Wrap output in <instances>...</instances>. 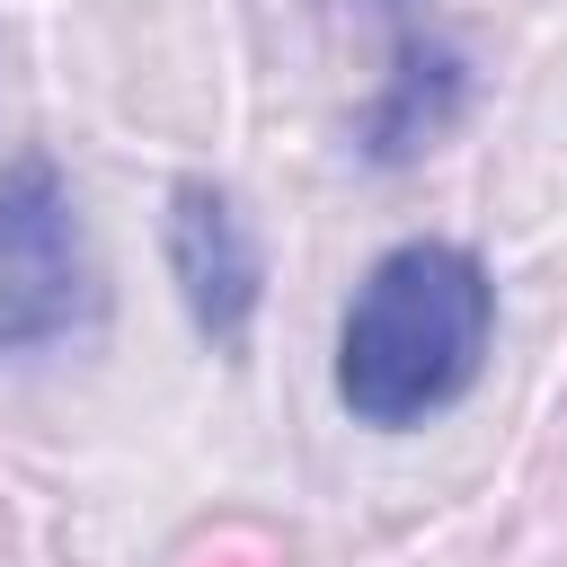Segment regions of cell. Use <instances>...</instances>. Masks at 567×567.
<instances>
[{"mask_svg": "<svg viewBox=\"0 0 567 567\" xmlns=\"http://www.w3.org/2000/svg\"><path fill=\"white\" fill-rule=\"evenodd\" d=\"M496 346V284L461 239H399L337 319V399L372 434L461 408Z\"/></svg>", "mask_w": 567, "mask_h": 567, "instance_id": "cell-1", "label": "cell"}, {"mask_svg": "<svg viewBox=\"0 0 567 567\" xmlns=\"http://www.w3.org/2000/svg\"><path fill=\"white\" fill-rule=\"evenodd\" d=\"M97 319V266L71 186L27 159L0 177V354L62 346Z\"/></svg>", "mask_w": 567, "mask_h": 567, "instance_id": "cell-2", "label": "cell"}, {"mask_svg": "<svg viewBox=\"0 0 567 567\" xmlns=\"http://www.w3.org/2000/svg\"><path fill=\"white\" fill-rule=\"evenodd\" d=\"M168 275H177V301H186L195 337L213 354H239L248 319L266 301V257H257L239 204L213 177H177V195H168Z\"/></svg>", "mask_w": 567, "mask_h": 567, "instance_id": "cell-3", "label": "cell"}]
</instances>
